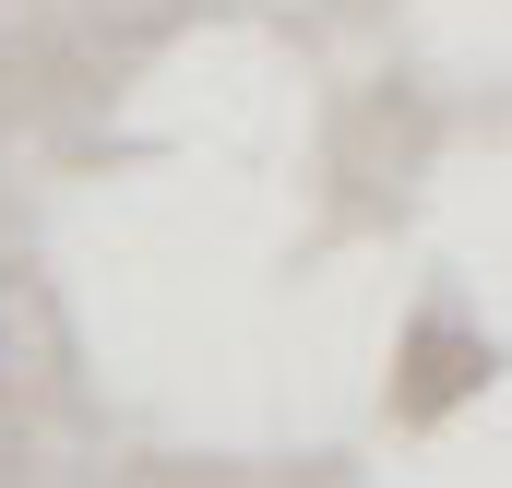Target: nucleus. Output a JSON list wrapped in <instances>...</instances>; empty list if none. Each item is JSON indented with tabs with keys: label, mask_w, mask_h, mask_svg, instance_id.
<instances>
[{
	"label": "nucleus",
	"mask_w": 512,
	"mask_h": 488,
	"mask_svg": "<svg viewBox=\"0 0 512 488\" xmlns=\"http://www.w3.org/2000/svg\"><path fill=\"white\" fill-rule=\"evenodd\" d=\"M0 358H12V334H0Z\"/></svg>",
	"instance_id": "nucleus-1"
}]
</instances>
